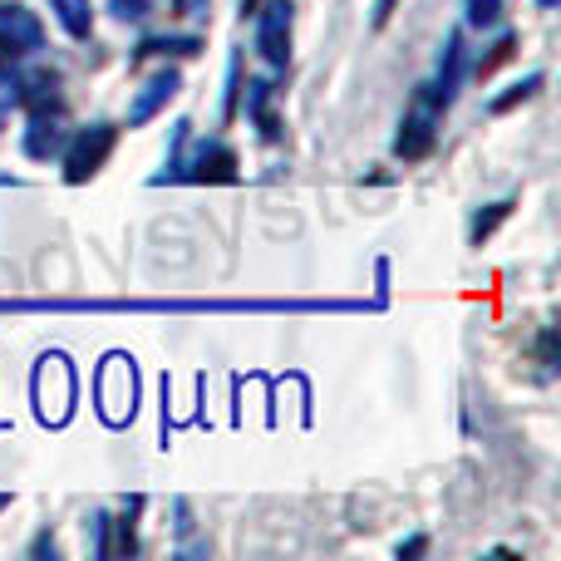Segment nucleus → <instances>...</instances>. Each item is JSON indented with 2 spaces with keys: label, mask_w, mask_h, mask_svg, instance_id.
Masks as SVG:
<instances>
[{
  "label": "nucleus",
  "mask_w": 561,
  "mask_h": 561,
  "mask_svg": "<svg viewBox=\"0 0 561 561\" xmlns=\"http://www.w3.org/2000/svg\"><path fill=\"white\" fill-rule=\"evenodd\" d=\"M114 144H118L114 124H89V128H79L75 138H65V148H59V158H65V183H89V178L108 163Z\"/></svg>",
  "instance_id": "obj_1"
},
{
  "label": "nucleus",
  "mask_w": 561,
  "mask_h": 561,
  "mask_svg": "<svg viewBox=\"0 0 561 561\" xmlns=\"http://www.w3.org/2000/svg\"><path fill=\"white\" fill-rule=\"evenodd\" d=\"M138 409V375H134V359L114 355L104 359V369H99V414L108 419V424H128Z\"/></svg>",
  "instance_id": "obj_2"
},
{
  "label": "nucleus",
  "mask_w": 561,
  "mask_h": 561,
  "mask_svg": "<svg viewBox=\"0 0 561 561\" xmlns=\"http://www.w3.org/2000/svg\"><path fill=\"white\" fill-rule=\"evenodd\" d=\"M463 75H468V45H463V30H454V35L444 39V49H438V75L428 79V84H419L414 99H424L428 108H448L458 99Z\"/></svg>",
  "instance_id": "obj_3"
},
{
  "label": "nucleus",
  "mask_w": 561,
  "mask_h": 561,
  "mask_svg": "<svg viewBox=\"0 0 561 561\" xmlns=\"http://www.w3.org/2000/svg\"><path fill=\"white\" fill-rule=\"evenodd\" d=\"M290 20H296V5L290 0H266L256 10V49L272 69H286L290 59Z\"/></svg>",
  "instance_id": "obj_4"
},
{
  "label": "nucleus",
  "mask_w": 561,
  "mask_h": 561,
  "mask_svg": "<svg viewBox=\"0 0 561 561\" xmlns=\"http://www.w3.org/2000/svg\"><path fill=\"white\" fill-rule=\"evenodd\" d=\"M434 144H438V108L414 99V108L404 114V124H399V134H394V153L404 158V163H419V158L434 153Z\"/></svg>",
  "instance_id": "obj_5"
},
{
  "label": "nucleus",
  "mask_w": 561,
  "mask_h": 561,
  "mask_svg": "<svg viewBox=\"0 0 561 561\" xmlns=\"http://www.w3.org/2000/svg\"><path fill=\"white\" fill-rule=\"evenodd\" d=\"M45 45V25L25 5H0V59H20Z\"/></svg>",
  "instance_id": "obj_6"
},
{
  "label": "nucleus",
  "mask_w": 561,
  "mask_h": 561,
  "mask_svg": "<svg viewBox=\"0 0 561 561\" xmlns=\"http://www.w3.org/2000/svg\"><path fill=\"white\" fill-rule=\"evenodd\" d=\"M178 94H183V75H178V69H158V75H148L144 84H138L134 104H128V128H144L148 118H153L158 108L173 104Z\"/></svg>",
  "instance_id": "obj_7"
},
{
  "label": "nucleus",
  "mask_w": 561,
  "mask_h": 561,
  "mask_svg": "<svg viewBox=\"0 0 561 561\" xmlns=\"http://www.w3.org/2000/svg\"><path fill=\"white\" fill-rule=\"evenodd\" d=\"M237 153L222 144V138H207V144H197L193 158H183V178H193V183H237Z\"/></svg>",
  "instance_id": "obj_8"
},
{
  "label": "nucleus",
  "mask_w": 561,
  "mask_h": 561,
  "mask_svg": "<svg viewBox=\"0 0 561 561\" xmlns=\"http://www.w3.org/2000/svg\"><path fill=\"white\" fill-rule=\"evenodd\" d=\"M65 128H59V118H49V108H35V118H30L25 128V158H35V163H45V158H59V148H65Z\"/></svg>",
  "instance_id": "obj_9"
},
{
  "label": "nucleus",
  "mask_w": 561,
  "mask_h": 561,
  "mask_svg": "<svg viewBox=\"0 0 561 561\" xmlns=\"http://www.w3.org/2000/svg\"><path fill=\"white\" fill-rule=\"evenodd\" d=\"M272 94H276L272 79H252V84H247V118L262 128V138H280V124L272 114Z\"/></svg>",
  "instance_id": "obj_10"
},
{
  "label": "nucleus",
  "mask_w": 561,
  "mask_h": 561,
  "mask_svg": "<svg viewBox=\"0 0 561 561\" xmlns=\"http://www.w3.org/2000/svg\"><path fill=\"white\" fill-rule=\"evenodd\" d=\"M148 55H183V59H193V55H203V35H148L144 45L134 49V59H148Z\"/></svg>",
  "instance_id": "obj_11"
},
{
  "label": "nucleus",
  "mask_w": 561,
  "mask_h": 561,
  "mask_svg": "<svg viewBox=\"0 0 561 561\" xmlns=\"http://www.w3.org/2000/svg\"><path fill=\"white\" fill-rule=\"evenodd\" d=\"M59 15V25L69 30L75 39H89V30H94V10H89V0H49Z\"/></svg>",
  "instance_id": "obj_12"
},
{
  "label": "nucleus",
  "mask_w": 561,
  "mask_h": 561,
  "mask_svg": "<svg viewBox=\"0 0 561 561\" xmlns=\"http://www.w3.org/2000/svg\"><path fill=\"white\" fill-rule=\"evenodd\" d=\"M507 217H513V203H488V213H483V207H478V213H473V222H468V242H473V247H483L488 237H493L497 227L507 222Z\"/></svg>",
  "instance_id": "obj_13"
},
{
  "label": "nucleus",
  "mask_w": 561,
  "mask_h": 561,
  "mask_svg": "<svg viewBox=\"0 0 561 561\" xmlns=\"http://www.w3.org/2000/svg\"><path fill=\"white\" fill-rule=\"evenodd\" d=\"M542 84H547V75H527V79H517L507 94H497L488 108H493V114H507V108H517V104H527V99L542 94Z\"/></svg>",
  "instance_id": "obj_14"
},
{
  "label": "nucleus",
  "mask_w": 561,
  "mask_h": 561,
  "mask_svg": "<svg viewBox=\"0 0 561 561\" xmlns=\"http://www.w3.org/2000/svg\"><path fill=\"white\" fill-rule=\"evenodd\" d=\"M513 49H517V35H497V45H488V55L473 59V75L488 79L497 65H507V59H513Z\"/></svg>",
  "instance_id": "obj_15"
},
{
  "label": "nucleus",
  "mask_w": 561,
  "mask_h": 561,
  "mask_svg": "<svg viewBox=\"0 0 561 561\" xmlns=\"http://www.w3.org/2000/svg\"><path fill=\"white\" fill-rule=\"evenodd\" d=\"M468 25H478V30H493L497 20H503V0H468Z\"/></svg>",
  "instance_id": "obj_16"
},
{
  "label": "nucleus",
  "mask_w": 561,
  "mask_h": 561,
  "mask_svg": "<svg viewBox=\"0 0 561 561\" xmlns=\"http://www.w3.org/2000/svg\"><path fill=\"white\" fill-rule=\"evenodd\" d=\"M108 10H114L118 20H144L148 10H153V0H108Z\"/></svg>",
  "instance_id": "obj_17"
},
{
  "label": "nucleus",
  "mask_w": 561,
  "mask_h": 561,
  "mask_svg": "<svg viewBox=\"0 0 561 561\" xmlns=\"http://www.w3.org/2000/svg\"><path fill=\"white\" fill-rule=\"evenodd\" d=\"M178 15H193V20H207L213 15V0H173Z\"/></svg>",
  "instance_id": "obj_18"
},
{
  "label": "nucleus",
  "mask_w": 561,
  "mask_h": 561,
  "mask_svg": "<svg viewBox=\"0 0 561 561\" xmlns=\"http://www.w3.org/2000/svg\"><path fill=\"white\" fill-rule=\"evenodd\" d=\"M424 552V537H409V542H399V557H419Z\"/></svg>",
  "instance_id": "obj_19"
},
{
  "label": "nucleus",
  "mask_w": 561,
  "mask_h": 561,
  "mask_svg": "<svg viewBox=\"0 0 561 561\" xmlns=\"http://www.w3.org/2000/svg\"><path fill=\"white\" fill-rule=\"evenodd\" d=\"M389 10H394V0H375V25H385Z\"/></svg>",
  "instance_id": "obj_20"
},
{
  "label": "nucleus",
  "mask_w": 561,
  "mask_h": 561,
  "mask_svg": "<svg viewBox=\"0 0 561 561\" xmlns=\"http://www.w3.org/2000/svg\"><path fill=\"white\" fill-rule=\"evenodd\" d=\"M247 10H256V0H242V15H247Z\"/></svg>",
  "instance_id": "obj_21"
},
{
  "label": "nucleus",
  "mask_w": 561,
  "mask_h": 561,
  "mask_svg": "<svg viewBox=\"0 0 561 561\" xmlns=\"http://www.w3.org/2000/svg\"><path fill=\"white\" fill-rule=\"evenodd\" d=\"M537 5H542V10H552V5H557V0H537Z\"/></svg>",
  "instance_id": "obj_22"
},
{
  "label": "nucleus",
  "mask_w": 561,
  "mask_h": 561,
  "mask_svg": "<svg viewBox=\"0 0 561 561\" xmlns=\"http://www.w3.org/2000/svg\"><path fill=\"white\" fill-rule=\"evenodd\" d=\"M0 507H10V493H0Z\"/></svg>",
  "instance_id": "obj_23"
}]
</instances>
